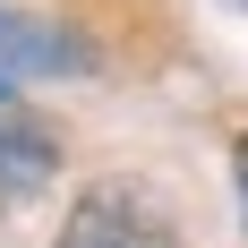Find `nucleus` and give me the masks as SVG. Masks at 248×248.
<instances>
[{"instance_id":"nucleus-1","label":"nucleus","mask_w":248,"mask_h":248,"mask_svg":"<svg viewBox=\"0 0 248 248\" xmlns=\"http://www.w3.org/2000/svg\"><path fill=\"white\" fill-rule=\"evenodd\" d=\"M60 248H180V214L154 180H94L69 205Z\"/></svg>"},{"instance_id":"nucleus-2","label":"nucleus","mask_w":248,"mask_h":248,"mask_svg":"<svg viewBox=\"0 0 248 248\" xmlns=\"http://www.w3.org/2000/svg\"><path fill=\"white\" fill-rule=\"evenodd\" d=\"M26 77H86V43L60 26H34V17H0V103Z\"/></svg>"},{"instance_id":"nucleus-3","label":"nucleus","mask_w":248,"mask_h":248,"mask_svg":"<svg viewBox=\"0 0 248 248\" xmlns=\"http://www.w3.org/2000/svg\"><path fill=\"white\" fill-rule=\"evenodd\" d=\"M60 171V137L43 120H17V111H0V205H34Z\"/></svg>"},{"instance_id":"nucleus-4","label":"nucleus","mask_w":248,"mask_h":248,"mask_svg":"<svg viewBox=\"0 0 248 248\" xmlns=\"http://www.w3.org/2000/svg\"><path fill=\"white\" fill-rule=\"evenodd\" d=\"M231 180H240V214H248V137L231 146Z\"/></svg>"},{"instance_id":"nucleus-5","label":"nucleus","mask_w":248,"mask_h":248,"mask_svg":"<svg viewBox=\"0 0 248 248\" xmlns=\"http://www.w3.org/2000/svg\"><path fill=\"white\" fill-rule=\"evenodd\" d=\"M231 9H248V0H231Z\"/></svg>"}]
</instances>
